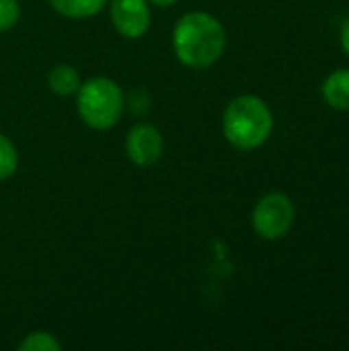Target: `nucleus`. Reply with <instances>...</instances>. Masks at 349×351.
Returning a JSON list of instances; mask_svg holds the SVG:
<instances>
[{
	"label": "nucleus",
	"instance_id": "f257e3e1",
	"mask_svg": "<svg viewBox=\"0 0 349 351\" xmlns=\"http://www.w3.org/2000/svg\"><path fill=\"white\" fill-rule=\"evenodd\" d=\"M226 47L222 23L208 12H187L173 29V49L187 68H210L220 60Z\"/></svg>",
	"mask_w": 349,
	"mask_h": 351
},
{
	"label": "nucleus",
	"instance_id": "f03ea898",
	"mask_svg": "<svg viewBox=\"0 0 349 351\" xmlns=\"http://www.w3.org/2000/svg\"><path fill=\"white\" fill-rule=\"evenodd\" d=\"M274 115L267 103L255 95H241L228 103L222 115L224 138L239 150H255L267 142Z\"/></svg>",
	"mask_w": 349,
	"mask_h": 351
},
{
	"label": "nucleus",
	"instance_id": "7ed1b4c3",
	"mask_svg": "<svg viewBox=\"0 0 349 351\" xmlns=\"http://www.w3.org/2000/svg\"><path fill=\"white\" fill-rule=\"evenodd\" d=\"M76 109L88 128L109 130L119 121L125 109V97L115 80L93 76L76 90Z\"/></svg>",
	"mask_w": 349,
	"mask_h": 351
},
{
	"label": "nucleus",
	"instance_id": "20e7f679",
	"mask_svg": "<svg viewBox=\"0 0 349 351\" xmlns=\"http://www.w3.org/2000/svg\"><path fill=\"white\" fill-rule=\"evenodd\" d=\"M294 204L286 193L274 191L263 195L253 208V228L265 241H278L294 224Z\"/></svg>",
	"mask_w": 349,
	"mask_h": 351
},
{
	"label": "nucleus",
	"instance_id": "39448f33",
	"mask_svg": "<svg viewBox=\"0 0 349 351\" xmlns=\"http://www.w3.org/2000/svg\"><path fill=\"white\" fill-rule=\"evenodd\" d=\"M111 23L125 39H138L150 29L148 0H111Z\"/></svg>",
	"mask_w": 349,
	"mask_h": 351
},
{
	"label": "nucleus",
	"instance_id": "423d86ee",
	"mask_svg": "<svg viewBox=\"0 0 349 351\" xmlns=\"http://www.w3.org/2000/svg\"><path fill=\"white\" fill-rule=\"evenodd\" d=\"M165 150V140L152 123H136L125 136V154L138 167L154 165Z\"/></svg>",
	"mask_w": 349,
	"mask_h": 351
},
{
	"label": "nucleus",
	"instance_id": "0eeeda50",
	"mask_svg": "<svg viewBox=\"0 0 349 351\" xmlns=\"http://www.w3.org/2000/svg\"><path fill=\"white\" fill-rule=\"evenodd\" d=\"M323 97L329 107L337 111H349V68L335 70L323 82Z\"/></svg>",
	"mask_w": 349,
	"mask_h": 351
},
{
	"label": "nucleus",
	"instance_id": "6e6552de",
	"mask_svg": "<svg viewBox=\"0 0 349 351\" xmlns=\"http://www.w3.org/2000/svg\"><path fill=\"white\" fill-rule=\"evenodd\" d=\"M47 84L51 88V93L60 95V97H70L76 95V90L80 88L82 80L80 74L74 66L70 64H58L49 70L47 74Z\"/></svg>",
	"mask_w": 349,
	"mask_h": 351
},
{
	"label": "nucleus",
	"instance_id": "1a4fd4ad",
	"mask_svg": "<svg viewBox=\"0 0 349 351\" xmlns=\"http://www.w3.org/2000/svg\"><path fill=\"white\" fill-rule=\"evenodd\" d=\"M107 0H49L53 10L68 19H86L95 16Z\"/></svg>",
	"mask_w": 349,
	"mask_h": 351
},
{
	"label": "nucleus",
	"instance_id": "9d476101",
	"mask_svg": "<svg viewBox=\"0 0 349 351\" xmlns=\"http://www.w3.org/2000/svg\"><path fill=\"white\" fill-rule=\"evenodd\" d=\"M21 351H60L62 346L56 339V335L47 333V331H33L29 333L21 343H19Z\"/></svg>",
	"mask_w": 349,
	"mask_h": 351
},
{
	"label": "nucleus",
	"instance_id": "9b49d317",
	"mask_svg": "<svg viewBox=\"0 0 349 351\" xmlns=\"http://www.w3.org/2000/svg\"><path fill=\"white\" fill-rule=\"evenodd\" d=\"M16 167H19V152L10 142V138L0 134V181L12 177Z\"/></svg>",
	"mask_w": 349,
	"mask_h": 351
},
{
	"label": "nucleus",
	"instance_id": "f8f14e48",
	"mask_svg": "<svg viewBox=\"0 0 349 351\" xmlns=\"http://www.w3.org/2000/svg\"><path fill=\"white\" fill-rule=\"evenodd\" d=\"M21 16L19 0H0V33L16 25Z\"/></svg>",
	"mask_w": 349,
	"mask_h": 351
},
{
	"label": "nucleus",
	"instance_id": "ddd939ff",
	"mask_svg": "<svg viewBox=\"0 0 349 351\" xmlns=\"http://www.w3.org/2000/svg\"><path fill=\"white\" fill-rule=\"evenodd\" d=\"M339 39H341V47H344V51L349 56V16L344 21V25H341Z\"/></svg>",
	"mask_w": 349,
	"mask_h": 351
},
{
	"label": "nucleus",
	"instance_id": "4468645a",
	"mask_svg": "<svg viewBox=\"0 0 349 351\" xmlns=\"http://www.w3.org/2000/svg\"><path fill=\"white\" fill-rule=\"evenodd\" d=\"M148 2H152V4H156V6H171V4H175L177 0H148Z\"/></svg>",
	"mask_w": 349,
	"mask_h": 351
}]
</instances>
